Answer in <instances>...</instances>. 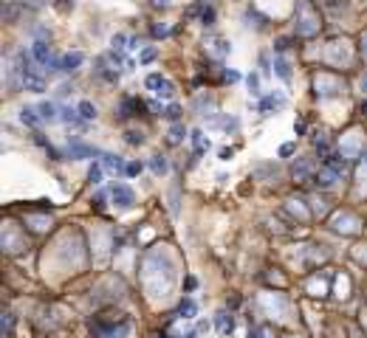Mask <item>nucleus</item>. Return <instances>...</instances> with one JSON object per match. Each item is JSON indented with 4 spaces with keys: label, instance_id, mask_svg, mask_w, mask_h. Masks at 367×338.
Segmentation results:
<instances>
[{
    "label": "nucleus",
    "instance_id": "nucleus-9",
    "mask_svg": "<svg viewBox=\"0 0 367 338\" xmlns=\"http://www.w3.org/2000/svg\"><path fill=\"white\" fill-rule=\"evenodd\" d=\"M80 65H82V54H80V51H73V54H65V57H62V73L76 71Z\"/></svg>",
    "mask_w": 367,
    "mask_h": 338
},
{
    "label": "nucleus",
    "instance_id": "nucleus-20",
    "mask_svg": "<svg viewBox=\"0 0 367 338\" xmlns=\"http://www.w3.org/2000/svg\"><path fill=\"white\" fill-rule=\"evenodd\" d=\"M124 42H127V34H116V37H113V51H119V54H122V51L127 48Z\"/></svg>",
    "mask_w": 367,
    "mask_h": 338
},
{
    "label": "nucleus",
    "instance_id": "nucleus-24",
    "mask_svg": "<svg viewBox=\"0 0 367 338\" xmlns=\"http://www.w3.org/2000/svg\"><path fill=\"white\" fill-rule=\"evenodd\" d=\"M184 135H187V130H184V127H181V124H175V127H172V133H170L172 144H178V141H181V138H184Z\"/></svg>",
    "mask_w": 367,
    "mask_h": 338
},
{
    "label": "nucleus",
    "instance_id": "nucleus-1",
    "mask_svg": "<svg viewBox=\"0 0 367 338\" xmlns=\"http://www.w3.org/2000/svg\"><path fill=\"white\" fill-rule=\"evenodd\" d=\"M110 198H113V203H116V209H133L136 198H133V189L124 186V183H119V186L110 189Z\"/></svg>",
    "mask_w": 367,
    "mask_h": 338
},
{
    "label": "nucleus",
    "instance_id": "nucleus-10",
    "mask_svg": "<svg viewBox=\"0 0 367 338\" xmlns=\"http://www.w3.org/2000/svg\"><path fill=\"white\" fill-rule=\"evenodd\" d=\"M20 121L29 124V127H37L40 121H43V116H40V110H34V107H23L20 110Z\"/></svg>",
    "mask_w": 367,
    "mask_h": 338
},
{
    "label": "nucleus",
    "instance_id": "nucleus-37",
    "mask_svg": "<svg viewBox=\"0 0 367 338\" xmlns=\"http://www.w3.org/2000/svg\"><path fill=\"white\" fill-rule=\"evenodd\" d=\"M153 6H167V0H153Z\"/></svg>",
    "mask_w": 367,
    "mask_h": 338
},
{
    "label": "nucleus",
    "instance_id": "nucleus-19",
    "mask_svg": "<svg viewBox=\"0 0 367 338\" xmlns=\"http://www.w3.org/2000/svg\"><path fill=\"white\" fill-rule=\"evenodd\" d=\"M0 327H3V332H6V335H12V327H14V316H12V313H3V319H0Z\"/></svg>",
    "mask_w": 367,
    "mask_h": 338
},
{
    "label": "nucleus",
    "instance_id": "nucleus-17",
    "mask_svg": "<svg viewBox=\"0 0 367 338\" xmlns=\"http://www.w3.org/2000/svg\"><path fill=\"white\" fill-rule=\"evenodd\" d=\"M164 82H167V79L161 76V73H150V76H147V88H150V91H159Z\"/></svg>",
    "mask_w": 367,
    "mask_h": 338
},
{
    "label": "nucleus",
    "instance_id": "nucleus-16",
    "mask_svg": "<svg viewBox=\"0 0 367 338\" xmlns=\"http://www.w3.org/2000/svg\"><path fill=\"white\" fill-rule=\"evenodd\" d=\"M192 144H195V152L209 150V141L203 138V133H201V130H195V133H192Z\"/></svg>",
    "mask_w": 367,
    "mask_h": 338
},
{
    "label": "nucleus",
    "instance_id": "nucleus-33",
    "mask_svg": "<svg viewBox=\"0 0 367 338\" xmlns=\"http://www.w3.org/2000/svg\"><path fill=\"white\" fill-rule=\"evenodd\" d=\"M209 330V321H198V332H206Z\"/></svg>",
    "mask_w": 367,
    "mask_h": 338
},
{
    "label": "nucleus",
    "instance_id": "nucleus-7",
    "mask_svg": "<svg viewBox=\"0 0 367 338\" xmlns=\"http://www.w3.org/2000/svg\"><path fill=\"white\" fill-rule=\"evenodd\" d=\"M215 324H218V330L223 332V335H229V332L234 330V321H232V316H229L226 310H220V313L215 316Z\"/></svg>",
    "mask_w": 367,
    "mask_h": 338
},
{
    "label": "nucleus",
    "instance_id": "nucleus-14",
    "mask_svg": "<svg viewBox=\"0 0 367 338\" xmlns=\"http://www.w3.org/2000/svg\"><path fill=\"white\" fill-rule=\"evenodd\" d=\"M150 169H153L155 175H164L167 172V158L164 155H153L150 158Z\"/></svg>",
    "mask_w": 367,
    "mask_h": 338
},
{
    "label": "nucleus",
    "instance_id": "nucleus-26",
    "mask_svg": "<svg viewBox=\"0 0 367 338\" xmlns=\"http://www.w3.org/2000/svg\"><path fill=\"white\" fill-rule=\"evenodd\" d=\"M212 20H215V12H212V9H203V12H201V23L203 25H212Z\"/></svg>",
    "mask_w": 367,
    "mask_h": 338
},
{
    "label": "nucleus",
    "instance_id": "nucleus-11",
    "mask_svg": "<svg viewBox=\"0 0 367 338\" xmlns=\"http://www.w3.org/2000/svg\"><path fill=\"white\" fill-rule=\"evenodd\" d=\"M282 104H285V99H282V96H269V99H263V102H260V113L269 116L274 107H282Z\"/></svg>",
    "mask_w": 367,
    "mask_h": 338
},
{
    "label": "nucleus",
    "instance_id": "nucleus-32",
    "mask_svg": "<svg viewBox=\"0 0 367 338\" xmlns=\"http://www.w3.org/2000/svg\"><path fill=\"white\" fill-rule=\"evenodd\" d=\"M249 91L251 93H260V91H257V76H249Z\"/></svg>",
    "mask_w": 367,
    "mask_h": 338
},
{
    "label": "nucleus",
    "instance_id": "nucleus-29",
    "mask_svg": "<svg viewBox=\"0 0 367 338\" xmlns=\"http://www.w3.org/2000/svg\"><path fill=\"white\" fill-rule=\"evenodd\" d=\"M153 57H155V48H144L141 51V62H150Z\"/></svg>",
    "mask_w": 367,
    "mask_h": 338
},
{
    "label": "nucleus",
    "instance_id": "nucleus-30",
    "mask_svg": "<svg viewBox=\"0 0 367 338\" xmlns=\"http://www.w3.org/2000/svg\"><path fill=\"white\" fill-rule=\"evenodd\" d=\"M71 91H73V88H71V84H68V82L57 88V93H60V96H68V93H71Z\"/></svg>",
    "mask_w": 367,
    "mask_h": 338
},
{
    "label": "nucleus",
    "instance_id": "nucleus-35",
    "mask_svg": "<svg viewBox=\"0 0 367 338\" xmlns=\"http://www.w3.org/2000/svg\"><path fill=\"white\" fill-rule=\"evenodd\" d=\"M226 79H229V82H238L240 76H238V73H234V71H226Z\"/></svg>",
    "mask_w": 367,
    "mask_h": 338
},
{
    "label": "nucleus",
    "instance_id": "nucleus-5",
    "mask_svg": "<svg viewBox=\"0 0 367 338\" xmlns=\"http://www.w3.org/2000/svg\"><path fill=\"white\" fill-rule=\"evenodd\" d=\"M60 121H65V124H71V127H80L85 119H82L80 110H73V107H62V110H60Z\"/></svg>",
    "mask_w": 367,
    "mask_h": 338
},
{
    "label": "nucleus",
    "instance_id": "nucleus-13",
    "mask_svg": "<svg viewBox=\"0 0 367 338\" xmlns=\"http://www.w3.org/2000/svg\"><path fill=\"white\" fill-rule=\"evenodd\" d=\"M178 313H181L184 319H195L198 307H195V302H192V299H184V302H181V307H178Z\"/></svg>",
    "mask_w": 367,
    "mask_h": 338
},
{
    "label": "nucleus",
    "instance_id": "nucleus-27",
    "mask_svg": "<svg viewBox=\"0 0 367 338\" xmlns=\"http://www.w3.org/2000/svg\"><path fill=\"white\" fill-rule=\"evenodd\" d=\"M274 68H277V73H280V76H282V79H288V76H291V71H288V65H285V62H282V60H280V62H277V65H274Z\"/></svg>",
    "mask_w": 367,
    "mask_h": 338
},
{
    "label": "nucleus",
    "instance_id": "nucleus-2",
    "mask_svg": "<svg viewBox=\"0 0 367 338\" xmlns=\"http://www.w3.org/2000/svg\"><path fill=\"white\" fill-rule=\"evenodd\" d=\"M96 155H102V152H99L96 147H91V144H80L76 138L68 144V158H73V161H82V158H96Z\"/></svg>",
    "mask_w": 367,
    "mask_h": 338
},
{
    "label": "nucleus",
    "instance_id": "nucleus-28",
    "mask_svg": "<svg viewBox=\"0 0 367 338\" xmlns=\"http://www.w3.org/2000/svg\"><path fill=\"white\" fill-rule=\"evenodd\" d=\"M57 3V9H60V12H68V9L73 6V0H54Z\"/></svg>",
    "mask_w": 367,
    "mask_h": 338
},
{
    "label": "nucleus",
    "instance_id": "nucleus-31",
    "mask_svg": "<svg viewBox=\"0 0 367 338\" xmlns=\"http://www.w3.org/2000/svg\"><path fill=\"white\" fill-rule=\"evenodd\" d=\"M17 17V6H6V20H14Z\"/></svg>",
    "mask_w": 367,
    "mask_h": 338
},
{
    "label": "nucleus",
    "instance_id": "nucleus-18",
    "mask_svg": "<svg viewBox=\"0 0 367 338\" xmlns=\"http://www.w3.org/2000/svg\"><path fill=\"white\" fill-rule=\"evenodd\" d=\"M102 163H93L91 166V172H88V178H91V183H102Z\"/></svg>",
    "mask_w": 367,
    "mask_h": 338
},
{
    "label": "nucleus",
    "instance_id": "nucleus-12",
    "mask_svg": "<svg viewBox=\"0 0 367 338\" xmlns=\"http://www.w3.org/2000/svg\"><path fill=\"white\" fill-rule=\"evenodd\" d=\"M141 107H144V104H141L139 99H124V102H122V119H127V116H136Z\"/></svg>",
    "mask_w": 367,
    "mask_h": 338
},
{
    "label": "nucleus",
    "instance_id": "nucleus-15",
    "mask_svg": "<svg viewBox=\"0 0 367 338\" xmlns=\"http://www.w3.org/2000/svg\"><path fill=\"white\" fill-rule=\"evenodd\" d=\"M76 110L82 113V119H85V121H93V119H96V107H93L91 102H80V107H76Z\"/></svg>",
    "mask_w": 367,
    "mask_h": 338
},
{
    "label": "nucleus",
    "instance_id": "nucleus-4",
    "mask_svg": "<svg viewBox=\"0 0 367 338\" xmlns=\"http://www.w3.org/2000/svg\"><path fill=\"white\" fill-rule=\"evenodd\" d=\"M31 54H34V60L40 62L43 68L48 65V60L54 57V54H51V48H48V42H45V40H37V42H34V48H31Z\"/></svg>",
    "mask_w": 367,
    "mask_h": 338
},
{
    "label": "nucleus",
    "instance_id": "nucleus-21",
    "mask_svg": "<svg viewBox=\"0 0 367 338\" xmlns=\"http://www.w3.org/2000/svg\"><path fill=\"white\" fill-rule=\"evenodd\" d=\"M172 93H175V88H172V82H164V84H161V88H159V91H155V96H164V99H170Z\"/></svg>",
    "mask_w": 367,
    "mask_h": 338
},
{
    "label": "nucleus",
    "instance_id": "nucleus-22",
    "mask_svg": "<svg viewBox=\"0 0 367 338\" xmlns=\"http://www.w3.org/2000/svg\"><path fill=\"white\" fill-rule=\"evenodd\" d=\"M164 116L170 121H178V119H181V107H178V104H170V107L164 110Z\"/></svg>",
    "mask_w": 367,
    "mask_h": 338
},
{
    "label": "nucleus",
    "instance_id": "nucleus-23",
    "mask_svg": "<svg viewBox=\"0 0 367 338\" xmlns=\"http://www.w3.org/2000/svg\"><path fill=\"white\" fill-rule=\"evenodd\" d=\"M124 141H127V144H141V141H144V135L141 133H136V130H130V133H124Z\"/></svg>",
    "mask_w": 367,
    "mask_h": 338
},
{
    "label": "nucleus",
    "instance_id": "nucleus-8",
    "mask_svg": "<svg viewBox=\"0 0 367 338\" xmlns=\"http://www.w3.org/2000/svg\"><path fill=\"white\" fill-rule=\"evenodd\" d=\"M40 116H43V121H60V110H57L54 102H40Z\"/></svg>",
    "mask_w": 367,
    "mask_h": 338
},
{
    "label": "nucleus",
    "instance_id": "nucleus-34",
    "mask_svg": "<svg viewBox=\"0 0 367 338\" xmlns=\"http://www.w3.org/2000/svg\"><path fill=\"white\" fill-rule=\"evenodd\" d=\"M291 152H294V147H291V144H285V147L280 150V155H291Z\"/></svg>",
    "mask_w": 367,
    "mask_h": 338
},
{
    "label": "nucleus",
    "instance_id": "nucleus-25",
    "mask_svg": "<svg viewBox=\"0 0 367 338\" xmlns=\"http://www.w3.org/2000/svg\"><path fill=\"white\" fill-rule=\"evenodd\" d=\"M139 172H141V163H139V161H130V163H127V169H124V175H130V178L139 175Z\"/></svg>",
    "mask_w": 367,
    "mask_h": 338
},
{
    "label": "nucleus",
    "instance_id": "nucleus-6",
    "mask_svg": "<svg viewBox=\"0 0 367 338\" xmlns=\"http://www.w3.org/2000/svg\"><path fill=\"white\" fill-rule=\"evenodd\" d=\"M96 73H99L102 79H108V82H116V79H119V71H116V68H108V57H102V60L96 62Z\"/></svg>",
    "mask_w": 367,
    "mask_h": 338
},
{
    "label": "nucleus",
    "instance_id": "nucleus-36",
    "mask_svg": "<svg viewBox=\"0 0 367 338\" xmlns=\"http://www.w3.org/2000/svg\"><path fill=\"white\" fill-rule=\"evenodd\" d=\"M198 335H201V332H198V330H192V332H187L184 338H198Z\"/></svg>",
    "mask_w": 367,
    "mask_h": 338
},
{
    "label": "nucleus",
    "instance_id": "nucleus-3",
    "mask_svg": "<svg viewBox=\"0 0 367 338\" xmlns=\"http://www.w3.org/2000/svg\"><path fill=\"white\" fill-rule=\"evenodd\" d=\"M102 166L108 169V172H113V175H124V169H127V163L122 161L119 155H110V152H102Z\"/></svg>",
    "mask_w": 367,
    "mask_h": 338
}]
</instances>
